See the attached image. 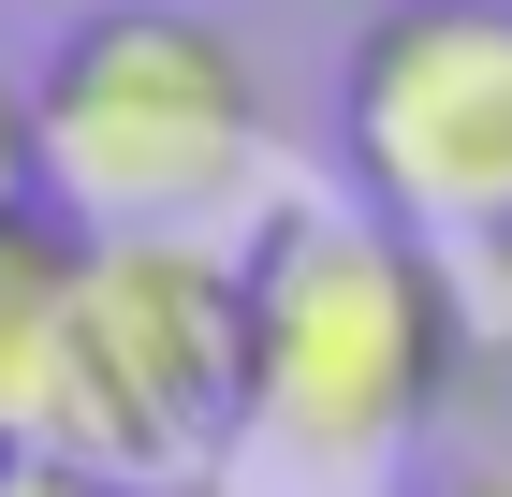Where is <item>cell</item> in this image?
I'll return each instance as SVG.
<instances>
[{
  "instance_id": "1",
  "label": "cell",
  "mask_w": 512,
  "mask_h": 497,
  "mask_svg": "<svg viewBox=\"0 0 512 497\" xmlns=\"http://www.w3.org/2000/svg\"><path fill=\"white\" fill-rule=\"evenodd\" d=\"M235 278H249V439L264 454L366 468L469 366L454 264L366 191H278L235 234Z\"/></svg>"
},
{
  "instance_id": "2",
  "label": "cell",
  "mask_w": 512,
  "mask_h": 497,
  "mask_svg": "<svg viewBox=\"0 0 512 497\" xmlns=\"http://www.w3.org/2000/svg\"><path fill=\"white\" fill-rule=\"evenodd\" d=\"M44 191L88 234H205L264 191V74L220 0H88L30 59Z\"/></svg>"
},
{
  "instance_id": "3",
  "label": "cell",
  "mask_w": 512,
  "mask_h": 497,
  "mask_svg": "<svg viewBox=\"0 0 512 497\" xmlns=\"http://www.w3.org/2000/svg\"><path fill=\"white\" fill-rule=\"evenodd\" d=\"M249 439V278L205 234H103L59 366V454L118 483H205V454Z\"/></svg>"
},
{
  "instance_id": "4",
  "label": "cell",
  "mask_w": 512,
  "mask_h": 497,
  "mask_svg": "<svg viewBox=\"0 0 512 497\" xmlns=\"http://www.w3.org/2000/svg\"><path fill=\"white\" fill-rule=\"evenodd\" d=\"M337 191L425 249L512 234V0H381L337 59Z\"/></svg>"
},
{
  "instance_id": "5",
  "label": "cell",
  "mask_w": 512,
  "mask_h": 497,
  "mask_svg": "<svg viewBox=\"0 0 512 497\" xmlns=\"http://www.w3.org/2000/svg\"><path fill=\"white\" fill-rule=\"evenodd\" d=\"M88 249L103 234L30 205L0 234V454L59 439V366H74V293H88Z\"/></svg>"
},
{
  "instance_id": "6",
  "label": "cell",
  "mask_w": 512,
  "mask_h": 497,
  "mask_svg": "<svg viewBox=\"0 0 512 497\" xmlns=\"http://www.w3.org/2000/svg\"><path fill=\"white\" fill-rule=\"evenodd\" d=\"M30 205H59L44 191V117H30V74H0V234L30 220Z\"/></svg>"
},
{
  "instance_id": "7",
  "label": "cell",
  "mask_w": 512,
  "mask_h": 497,
  "mask_svg": "<svg viewBox=\"0 0 512 497\" xmlns=\"http://www.w3.org/2000/svg\"><path fill=\"white\" fill-rule=\"evenodd\" d=\"M0 497H147V483H118V468H88V454H59V439H30V454H0Z\"/></svg>"
},
{
  "instance_id": "8",
  "label": "cell",
  "mask_w": 512,
  "mask_h": 497,
  "mask_svg": "<svg viewBox=\"0 0 512 497\" xmlns=\"http://www.w3.org/2000/svg\"><path fill=\"white\" fill-rule=\"evenodd\" d=\"M425 497H512V454H483V468H439Z\"/></svg>"
},
{
  "instance_id": "9",
  "label": "cell",
  "mask_w": 512,
  "mask_h": 497,
  "mask_svg": "<svg viewBox=\"0 0 512 497\" xmlns=\"http://www.w3.org/2000/svg\"><path fill=\"white\" fill-rule=\"evenodd\" d=\"M147 497H220V483H147Z\"/></svg>"
}]
</instances>
